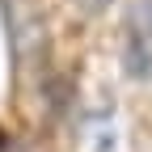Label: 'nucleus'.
Masks as SVG:
<instances>
[{
	"mask_svg": "<svg viewBox=\"0 0 152 152\" xmlns=\"http://www.w3.org/2000/svg\"><path fill=\"white\" fill-rule=\"evenodd\" d=\"M123 72L131 80H152V0H131L123 13Z\"/></svg>",
	"mask_w": 152,
	"mask_h": 152,
	"instance_id": "f257e3e1",
	"label": "nucleus"
},
{
	"mask_svg": "<svg viewBox=\"0 0 152 152\" xmlns=\"http://www.w3.org/2000/svg\"><path fill=\"white\" fill-rule=\"evenodd\" d=\"M9 152H38V148H30V144H13Z\"/></svg>",
	"mask_w": 152,
	"mask_h": 152,
	"instance_id": "7ed1b4c3",
	"label": "nucleus"
},
{
	"mask_svg": "<svg viewBox=\"0 0 152 152\" xmlns=\"http://www.w3.org/2000/svg\"><path fill=\"white\" fill-rule=\"evenodd\" d=\"M80 152H127L114 110H89L80 118Z\"/></svg>",
	"mask_w": 152,
	"mask_h": 152,
	"instance_id": "f03ea898",
	"label": "nucleus"
},
{
	"mask_svg": "<svg viewBox=\"0 0 152 152\" xmlns=\"http://www.w3.org/2000/svg\"><path fill=\"white\" fill-rule=\"evenodd\" d=\"M85 4H93V9H97V4H106V0H85Z\"/></svg>",
	"mask_w": 152,
	"mask_h": 152,
	"instance_id": "20e7f679",
	"label": "nucleus"
}]
</instances>
